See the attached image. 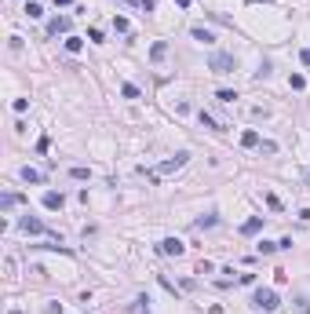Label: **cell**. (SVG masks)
Returning a JSON list of instances; mask_svg holds the SVG:
<instances>
[{
  "label": "cell",
  "mask_w": 310,
  "mask_h": 314,
  "mask_svg": "<svg viewBox=\"0 0 310 314\" xmlns=\"http://www.w3.org/2000/svg\"><path fill=\"white\" fill-rule=\"evenodd\" d=\"M252 307H259V311H277V307H281V300H277V292H274V289H256V296H252Z\"/></svg>",
  "instance_id": "obj_3"
},
{
  "label": "cell",
  "mask_w": 310,
  "mask_h": 314,
  "mask_svg": "<svg viewBox=\"0 0 310 314\" xmlns=\"http://www.w3.org/2000/svg\"><path fill=\"white\" fill-rule=\"evenodd\" d=\"M299 62H303V66H310V48H303V51H299Z\"/></svg>",
  "instance_id": "obj_26"
},
{
  "label": "cell",
  "mask_w": 310,
  "mask_h": 314,
  "mask_svg": "<svg viewBox=\"0 0 310 314\" xmlns=\"http://www.w3.org/2000/svg\"><path fill=\"white\" fill-rule=\"evenodd\" d=\"M164 55H168V40H157L154 48H150V59H154V62H161Z\"/></svg>",
  "instance_id": "obj_10"
},
{
  "label": "cell",
  "mask_w": 310,
  "mask_h": 314,
  "mask_svg": "<svg viewBox=\"0 0 310 314\" xmlns=\"http://www.w3.org/2000/svg\"><path fill=\"white\" fill-rule=\"evenodd\" d=\"M80 44H84L80 37H70V40H66V51H73V55H77V51H80Z\"/></svg>",
  "instance_id": "obj_20"
},
{
  "label": "cell",
  "mask_w": 310,
  "mask_h": 314,
  "mask_svg": "<svg viewBox=\"0 0 310 314\" xmlns=\"http://www.w3.org/2000/svg\"><path fill=\"white\" fill-rule=\"evenodd\" d=\"M15 205H22V197H18V194H4V197H0V208H4V212H11Z\"/></svg>",
  "instance_id": "obj_12"
},
{
  "label": "cell",
  "mask_w": 310,
  "mask_h": 314,
  "mask_svg": "<svg viewBox=\"0 0 310 314\" xmlns=\"http://www.w3.org/2000/svg\"><path fill=\"white\" fill-rule=\"evenodd\" d=\"M190 33H194V40H201V44H212V40H215V37H212L208 30H204V26H194Z\"/></svg>",
  "instance_id": "obj_13"
},
{
  "label": "cell",
  "mask_w": 310,
  "mask_h": 314,
  "mask_svg": "<svg viewBox=\"0 0 310 314\" xmlns=\"http://www.w3.org/2000/svg\"><path fill=\"white\" fill-rule=\"evenodd\" d=\"M215 223H219V219H215V216H201V219H197L194 227H201V230H204V227H215Z\"/></svg>",
  "instance_id": "obj_22"
},
{
  "label": "cell",
  "mask_w": 310,
  "mask_h": 314,
  "mask_svg": "<svg viewBox=\"0 0 310 314\" xmlns=\"http://www.w3.org/2000/svg\"><path fill=\"white\" fill-rule=\"evenodd\" d=\"M190 161V154H175V157H168V161H161V164H154V168H146V179L150 183H157V179H164V175H172V172H179L183 164Z\"/></svg>",
  "instance_id": "obj_1"
},
{
  "label": "cell",
  "mask_w": 310,
  "mask_h": 314,
  "mask_svg": "<svg viewBox=\"0 0 310 314\" xmlns=\"http://www.w3.org/2000/svg\"><path fill=\"white\" fill-rule=\"evenodd\" d=\"M124 4H135V7H143V11H154V0H124Z\"/></svg>",
  "instance_id": "obj_23"
},
{
  "label": "cell",
  "mask_w": 310,
  "mask_h": 314,
  "mask_svg": "<svg viewBox=\"0 0 310 314\" xmlns=\"http://www.w3.org/2000/svg\"><path fill=\"white\" fill-rule=\"evenodd\" d=\"M307 179H310V172H307Z\"/></svg>",
  "instance_id": "obj_29"
},
{
  "label": "cell",
  "mask_w": 310,
  "mask_h": 314,
  "mask_svg": "<svg viewBox=\"0 0 310 314\" xmlns=\"http://www.w3.org/2000/svg\"><path fill=\"white\" fill-rule=\"evenodd\" d=\"M18 175H22V183H44V172H37V168H30V164H26V168L18 172Z\"/></svg>",
  "instance_id": "obj_9"
},
{
  "label": "cell",
  "mask_w": 310,
  "mask_h": 314,
  "mask_svg": "<svg viewBox=\"0 0 310 314\" xmlns=\"http://www.w3.org/2000/svg\"><path fill=\"white\" fill-rule=\"evenodd\" d=\"M18 230H22V234H51V230L44 227L40 219H33V216H22V219H18Z\"/></svg>",
  "instance_id": "obj_4"
},
{
  "label": "cell",
  "mask_w": 310,
  "mask_h": 314,
  "mask_svg": "<svg viewBox=\"0 0 310 314\" xmlns=\"http://www.w3.org/2000/svg\"><path fill=\"white\" fill-rule=\"evenodd\" d=\"M120 95L124 99H139V88L135 84H120Z\"/></svg>",
  "instance_id": "obj_18"
},
{
  "label": "cell",
  "mask_w": 310,
  "mask_h": 314,
  "mask_svg": "<svg viewBox=\"0 0 310 314\" xmlns=\"http://www.w3.org/2000/svg\"><path fill=\"white\" fill-rule=\"evenodd\" d=\"M114 30H117V33H128V30H131L128 18H120V15H117V18H114Z\"/></svg>",
  "instance_id": "obj_21"
},
{
  "label": "cell",
  "mask_w": 310,
  "mask_h": 314,
  "mask_svg": "<svg viewBox=\"0 0 310 314\" xmlns=\"http://www.w3.org/2000/svg\"><path fill=\"white\" fill-rule=\"evenodd\" d=\"M215 99H219V103H233V99H237V91H230V88H223V91H215Z\"/></svg>",
  "instance_id": "obj_14"
},
{
  "label": "cell",
  "mask_w": 310,
  "mask_h": 314,
  "mask_svg": "<svg viewBox=\"0 0 310 314\" xmlns=\"http://www.w3.org/2000/svg\"><path fill=\"white\" fill-rule=\"evenodd\" d=\"M277 248H281L277 241H259V252H263V256H270V252H277Z\"/></svg>",
  "instance_id": "obj_19"
},
{
  "label": "cell",
  "mask_w": 310,
  "mask_h": 314,
  "mask_svg": "<svg viewBox=\"0 0 310 314\" xmlns=\"http://www.w3.org/2000/svg\"><path fill=\"white\" fill-rule=\"evenodd\" d=\"M259 230H263V216H252V219H245V223H241V234H245V237L259 234Z\"/></svg>",
  "instance_id": "obj_8"
},
{
  "label": "cell",
  "mask_w": 310,
  "mask_h": 314,
  "mask_svg": "<svg viewBox=\"0 0 310 314\" xmlns=\"http://www.w3.org/2000/svg\"><path fill=\"white\" fill-rule=\"evenodd\" d=\"M288 84L299 91V88H307V77H303V73H292V77H288Z\"/></svg>",
  "instance_id": "obj_15"
},
{
  "label": "cell",
  "mask_w": 310,
  "mask_h": 314,
  "mask_svg": "<svg viewBox=\"0 0 310 314\" xmlns=\"http://www.w3.org/2000/svg\"><path fill=\"white\" fill-rule=\"evenodd\" d=\"M70 175H73V179H91V172H88V168H73Z\"/></svg>",
  "instance_id": "obj_25"
},
{
  "label": "cell",
  "mask_w": 310,
  "mask_h": 314,
  "mask_svg": "<svg viewBox=\"0 0 310 314\" xmlns=\"http://www.w3.org/2000/svg\"><path fill=\"white\" fill-rule=\"evenodd\" d=\"M70 18H66V15H59V18H51V22H48V37H59V33H70Z\"/></svg>",
  "instance_id": "obj_6"
},
{
  "label": "cell",
  "mask_w": 310,
  "mask_h": 314,
  "mask_svg": "<svg viewBox=\"0 0 310 314\" xmlns=\"http://www.w3.org/2000/svg\"><path fill=\"white\" fill-rule=\"evenodd\" d=\"M55 4H59V7H70V4H73V0H55Z\"/></svg>",
  "instance_id": "obj_27"
},
{
  "label": "cell",
  "mask_w": 310,
  "mask_h": 314,
  "mask_svg": "<svg viewBox=\"0 0 310 314\" xmlns=\"http://www.w3.org/2000/svg\"><path fill=\"white\" fill-rule=\"evenodd\" d=\"M201 124H204V128H212V132H223V128L215 124V117H208V114H204V110H201Z\"/></svg>",
  "instance_id": "obj_16"
},
{
  "label": "cell",
  "mask_w": 310,
  "mask_h": 314,
  "mask_svg": "<svg viewBox=\"0 0 310 314\" xmlns=\"http://www.w3.org/2000/svg\"><path fill=\"white\" fill-rule=\"evenodd\" d=\"M26 15H30V18H40V15H44V7H40V4H33V0H30V4H26Z\"/></svg>",
  "instance_id": "obj_17"
},
{
  "label": "cell",
  "mask_w": 310,
  "mask_h": 314,
  "mask_svg": "<svg viewBox=\"0 0 310 314\" xmlns=\"http://www.w3.org/2000/svg\"><path fill=\"white\" fill-rule=\"evenodd\" d=\"M11 106H15V114H26V110H30V99H15Z\"/></svg>",
  "instance_id": "obj_24"
},
{
  "label": "cell",
  "mask_w": 310,
  "mask_h": 314,
  "mask_svg": "<svg viewBox=\"0 0 310 314\" xmlns=\"http://www.w3.org/2000/svg\"><path fill=\"white\" fill-rule=\"evenodd\" d=\"M175 4H179V7H190V0H175Z\"/></svg>",
  "instance_id": "obj_28"
},
{
  "label": "cell",
  "mask_w": 310,
  "mask_h": 314,
  "mask_svg": "<svg viewBox=\"0 0 310 314\" xmlns=\"http://www.w3.org/2000/svg\"><path fill=\"white\" fill-rule=\"evenodd\" d=\"M241 146H248V150H252V146H259V132H256V128L241 132Z\"/></svg>",
  "instance_id": "obj_11"
},
{
  "label": "cell",
  "mask_w": 310,
  "mask_h": 314,
  "mask_svg": "<svg viewBox=\"0 0 310 314\" xmlns=\"http://www.w3.org/2000/svg\"><path fill=\"white\" fill-rule=\"evenodd\" d=\"M66 205V197H62V194L59 190H48V194H44V208H51V212H59Z\"/></svg>",
  "instance_id": "obj_7"
},
{
  "label": "cell",
  "mask_w": 310,
  "mask_h": 314,
  "mask_svg": "<svg viewBox=\"0 0 310 314\" xmlns=\"http://www.w3.org/2000/svg\"><path fill=\"white\" fill-rule=\"evenodd\" d=\"M208 70L212 73H233V70H237V59H233L230 51H215L208 59Z\"/></svg>",
  "instance_id": "obj_2"
},
{
  "label": "cell",
  "mask_w": 310,
  "mask_h": 314,
  "mask_svg": "<svg viewBox=\"0 0 310 314\" xmlns=\"http://www.w3.org/2000/svg\"><path fill=\"white\" fill-rule=\"evenodd\" d=\"M157 252H161V256H183V252H186V245L179 241V237H164V241L157 245Z\"/></svg>",
  "instance_id": "obj_5"
}]
</instances>
